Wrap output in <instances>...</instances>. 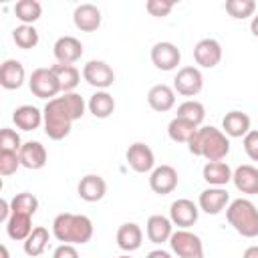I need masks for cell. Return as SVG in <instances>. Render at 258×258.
Listing matches in <instances>:
<instances>
[{
    "instance_id": "1",
    "label": "cell",
    "mask_w": 258,
    "mask_h": 258,
    "mask_svg": "<svg viewBox=\"0 0 258 258\" xmlns=\"http://www.w3.org/2000/svg\"><path fill=\"white\" fill-rule=\"evenodd\" d=\"M85 109L87 103L79 93H62L60 97L46 101L42 109V125L46 137L52 141L69 137L73 123L85 115Z\"/></svg>"
},
{
    "instance_id": "2",
    "label": "cell",
    "mask_w": 258,
    "mask_h": 258,
    "mask_svg": "<svg viewBox=\"0 0 258 258\" xmlns=\"http://www.w3.org/2000/svg\"><path fill=\"white\" fill-rule=\"evenodd\" d=\"M187 149L196 157H204L208 161H224L230 153V137L218 127L202 125L187 141Z\"/></svg>"
},
{
    "instance_id": "3",
    "label": "cell",
    "mask_w": 258,
    "mask_h": 258,
    "mask_svg": "<svg viewBox=\"0 0 258 258\" xmlns=\"http://www.w3.org/2000/svg\"><path fill=\"white\" fill-rule=\"evenodd\" d=\"M93 222L85 214H73V212H62L52 220V236L60 244H73V246H83L93 238Z\"/></svg>"
},
{
    "instance_id": "4",
    "label": "cell",
    "mask_w": 258,
    "mask_h": 258,
    "mask_svg": "<svg viewBox=\"0 0 258 258\" xmlns=\"http://www.w3.org/2000/svg\"><path fill=\"white\" fill-rule=\"evenodd\" d=\"M226 220L242 238H258V208L248 198L232 200L226 208Z\"/></svg>"
},
{
    "instance_id": "5",
    "label": "cell",
    "mask_w": 258,
    "mask_h": 258,
    "mask_svg": "<svg viewBox=\"0 0 258 258\" xmlns=\"http://www.w3.org/2000/svg\"><path fill=\"white\" fill-rule=\"evenodd\" d=\"M28 89H30V93L34 97L46 99V101H50L58 93H62L60 83H58V79H56V75H54V71L50 67L48 69H44V67L34 69L30 79H28Z\"/></svg>"
},
{
    "instance_id": "6",
    "label": "cell",
    "mask_w": 258,
    "mask_h": 258,
    "mask_svg": "<svg viewBox=\"0 0 258 258\" xmlns=\"http://www.w3.org/2000/svg\"><path fill=\"white\" fill-rule=\"evenodd\" d=\"M169 248L177 258H204V242L189 230H175L169 238Z\"/></svg>"
},
{
    "instance_id": "7",
    "label": "cell",
    "mask_w": 258,
    "mask_h": 258,
    "mask_svg": "<svg viewBox=\"0 0 258 258\" xmlns=\"http://www.w3.org/2000/svg\"><path fill=\"white\" fill-rule=\"evenodd\" d=\"M83 79L97 91H107L115 83V73L105 60L93 58L83 67Z\"/></svg>"
},
{
    "instance_id": "8",
    "label": "cell",
    "mask_w": 258,
    "mask_h": 258,
    "mask_svg": "<svg viewBox=\"0 0 258 258\" xmlns=\"http://www.w3.org/2000/svg\"><path fill=\"white\" fill-rule=\"evenodd\" d=\"M204 89V77L198 67H181L173 77V91L183 97H196Z\"/></svg>"
},
{
    "instance_id": "9",
    "label": "cell",
    "mask_w": 258,
    "mask_h": 258,
    "mask_svg": "<svg viewBox=\"0 0 258 258\" xmlns=\"http://www.w3.org/2000/svg\"><path fill=\"white\" fill-rule=\"evenodd\" d=\"M125 159L129 163V167L135 173H151L155 169V155L153 149L141 141H135L127 147L125 151Z\"/></svg>"
},
{
    "instance_id": "10",
    "label": "cell",
    "mask_w": 258,
    "mask_h": 258,
    "mask_svg": "<svg viewBox=\"0 0 258 258\" xmlns=\"http://www.w3.org/2000/svg\"><path fill=\"white\" fill-rule=\"evenodd\" d=\"M198 218H200V206L194 204L191 200L179 198V200L171 202V206H169V220L179 230L191 228L198 222Z\"/></svg>"
},
{
    "instance_id": "11",
    "label": "cell",
    "mask_w": 258,
    "mask_h": 258,
    "mask_svg": "<svg viewBox=\"0 0 258 258\" xmlns=\"http://www.w3.org/2000/svg\"><path fill=\"white\" fill-rule=\"evenodd\" d=\"M177 169L173 165H167V163H161L157 165L151 173H149V187L153 194L157 196H167L171 194L175 187H177Z\"/></svg>"
},
{
    "instance_id": "12",
    "label": "cell",
    "mask_w": 258,
    "mask_h": 258,
    "mask_svg": "<svg viewBox=\"0 0 258 258\" xmlns=\"http://www.w3.org/2000/svg\"><path fill=\"white\" fill-rule=\"evenodd\" d=\"M179 60H181V50L173 42L161 40V42H155L151 46V62L155 64V69L173 71V69H177Z\"/></svg>"
},
{
    "instance_id": "13",
    "label": "cell",
    "mask_w": 258,
    "mask_h": 258,
    "mask_svg": "<svg viewBox=\"0 0 258 258\" xmlns=\"http://www.w3.org/2000/svg\"><path fill=\"white\" fill-rule=\"evenodd\" d=\"M228 204H230V194H228L224 187H214V185H210V187H206V189L200 194V198H198L200 210L206 212V214H210V216L222 214V212L228 208Z\"/></svg>"
},
{
    "instance_id": "14",
    "label": "cell",
    "mask_w": 258,
    "mask_h": 258,
    "mask_svg": "<svg viewBox=\"0 0 258 258\" xmlns=\"http://www.w3.org/2000/svg\"><path fill=\"white\" fill-rule=\"evenodd\" d=\"M194 60L202 69H214L222 60V44L216 38H202L194 46Z\"/></svg>"
},
{
    "instance_id": "15",
    "label": "cell",
    "mask_w": 258,
    "mask_h": 258,
    "mask_svg": "<svg viewBox=\"0 0 258 258\" xmlns=\"http://www.w3.org/2000/svg\"><path fill=\"white\" fill-rule=\"evenodd\" d=\"M52 54L60 64H75L83 56V44L75 36H60L52 46Z\"/></svg>"
},
{
    "instance_id": "16",
    "label": "cell",
    "mask_w": 258,
    "mask_h": 258,
    "mask_svg": "<svg viewBox=\"0 0 258 258\" xmlns=\"http://www.w3.org/2000/svg\"><path fill=\"white\" fill-rule=\"evenodd\" d=\"M77 194L81 200H85L89 204L101 202L107 194V181L97 173H87L85 177H81V181L77 185Z\"/></svg>"
},
{
    "instance_id": "17",
    "label": "cell",
    "mask_w": 258,
    "mask_h": 258,
    "mask_svg": "<svg viewBox=\"0 0 258 258\" xmlns=\"http://www.w3.org/2000/svg\"><path fill=\"white\" fill-rule=\"evenodd\" d=\"M101 20H103L101 10L95 4H91V2L79 4L75 8V12H73V22L83 32H95L101 26Z\"/></svg>"
},
{
    "instance_id": "18",
    "label": "cell",
    "mask_w": 258,
    "mask_h": 258,
    "mask_svg": "<svg viewBox=\"0 0 258 258\" xmlns=\"http://www.w3.org/2000/svg\"><path fill=\"white\" fill-rule=\"evenodd\" d=\"M26 81V71L24 64L16 58H6L0 64V85L8 91H16L24 85Z\"/></svg>"
},
{
    "instance_id": "19",
    "label": "cell",
    "mask_w": 258,
    "mask_h": 258,
    "mask_svg": "<svg viewBox=\"0 0 258 258\" xmlns=\"http://www.w3.org/2000/svg\"><path fill=\"white\" fill-rule=\"evenodd\" d=\"M232 183L236 185L238 191L246 196H256L258 194V167L250 163L238 165L232 173Z\"/></svg>"
},
{
    "instance_id": "20",
    "label": "cell",
    "mask_w": 258,
    "mask_h": 258,
    "mask_svg": "<svg viewBox=\"0 0 258 258\" xmlns=\"http://www.w3.org/2000/svg\"><path fill=\"white\" fill-rule=\"evenodd\" d=\"M147 103H149V107H151L153 111H157V113L171 111V109L175 107V91H173V87L163 85V83L153 85V87L149 89V93H147Z\"/></svg>"
},
{
    "instance_id": "21",
    "label": "cell",
    "mask_w": 258,
    "mask_h": 258,
    "mask_svg": "<svg viewBox=\"0 0 258 258\" xmlns=\"http://www.w3.org/2000/svg\"><path fill=\"white\" fill-rule=\"evenodd\" d=\"M18 155H20L22 167H26V169H42L48 159L46 147L40 141H26L22 145V149L18 151Z\"/></svg>"
},
{
    "instance_id": "22",
    "label": "cell",
    "mask_w": 258,
    "mask_h": 258,
    "mask_svg": "<svg viewBox=\"0 0 258 258\" xmlns=\"http://www.w3.org/2000/svg\"><path fill=\"white\" fill-rule=\"evenodd\" d=\"M145 234L149 238V242L153 244H163V242H169L171 234H173V224L169 218L161 216V214H153L147 218V224H145Z\"/></svg>"
},
{
    "instance_id": "23",
    "label": "cell",
    "mask_w": 258,
    "mask_h": 258,
    "mask_svg": "<svg viewBox=\"0 0 258 258\" xmlns=\"http://www.w3.org/2000/svg\"><path fill=\"white\" fill-rule=\"evenodd\" d=\"M143 244V230L135 222H125L117 230V246L123 252H135Z\"/></svg>"
},
{
    "instance_id": "24",
    "label": "cell",
    "mask_w": 258,
    "mask_h": 258,
    "mask_svg": "<svg viewBox=\"0 0 258 258\" xmlns=\"http://www.w3.org/2000/svg\"><path fill=\"white\" fill-rule=\"evenodd\" d=\"M12 121L22 131H34L42 125V111L34 105H20L14 109Z\"/></svg>"
},
{
    "instance_id": "25",
    "label": "cell",
    "mask_w": 258,
    "mask_h": 258,
    "mask_svg": "<svg viewBox=\"0 0 258 258\" xmlns=\"http://www.w3.org/2000/svg\"><path fill=\"white\" fill-rule=\"evenodd\" d=\"M232 167L226 161H208L202 169L204 181L214 185V187H224L232 181Z\"/></svg>"
},
{
    "instance_id": "26",
    "label": "cell",
    "mask_w": 258,
    "mask_h": 258,
    "mask_svg": "<svg viewBox=\"0 0 258 258\" xmlns=\"http://www.w3.org/2000/svg\"><path fill=\"white\" fill-rule=\"evenodd\" d=\"M222 131L228 137H246L250 131V117L244 111H230L222 119Z\"/></svg>"
},
{
    "instance_id": "27",
    "label": "cell",
    "mask_w": 258,
    "mask_h": 258,
    "mask_svg": "<svg viewBox=\"0 0 258 258\" xmlns=\"http://www.w3.org/2000/svg\"><path fill=\"white\" fill-rule=\"evenodd\" d=\"M32 216L28 214H18V212H12L8 222H6V234L10 240H16V242H24L30 232H32Z\"/></svg>"
},
{
    "instance_id": "28",
    "label": "cell",
    "mask_w": 258,
    "mask_h": 258,
    "mask_svg": "<svg viewBox=\"0 0 258 258\" xmlns=\"http://www.w3.org/2000/svg\"><path fill=\"white\" fill-rule=\"evenodd\" d=\"M87 109H89V113H91L95 119H107V117H111L113 111H115V99H113V95L107 93V91H97V93H93V95L89 97Z\"/></svg>"
},
{
    "instance_id": "29",
    "label": "cell",
    "mask_w": 258,
    "mask_h": 258,
    "mask_svg": "<svg viewBox=\"0 0 258 258\" xmlns=\"http://www.w3.org/2000/svg\"><path fill=\"white\" fill-rule=\"evenodd\" d=\"M50 69L54 71V75H56V79L60 83L62 93H75V89L81 83V71L75 64H60V62L52 64Z\"/></svg>"
},
{
    "instance_id": "30",
    "label": "cell",
    "mask_w": 258,
    "mask_h": 258,
    "mask_svg": "<svg viewBox=\"0 0 258 258\" xmlns=\"http://www.w3.org/2000/svg\"><path fill=\"white\" fill-rule=\"evenodd\" d=\"M198 129H200L198 125H194V123H189V121H185V119H181V117H173V119L169 121V125H167V135H169L171 141H175V143H185V145H187V141L194 137V133H196Z\"/></svg>"
},
{
    "instance_id": "31",
    "label": "cell",
    "mask_w": 258,
    "mask_h": 258,
    "mask_svg": "<svg viewBox=\"0 0 258 258\" xmlns=\"http://www.w3.org/2000/svg\"><path fill=\"white\" fill-rule=\"evenodd\" d=\"M48 238H50V234H48V230L44 226H34V230L30 232V236L22 242L26 256H32V258L34 256H40L46 250V246H48Z\"/></svg>"
},
{
    "instance_id": "32",
    "label": "cell",
    "mask_w": 258,
    "mask_h": 258,
    "mask_svg": "<svg viewBox=\"0 0 258 258\" xmlns=\"http://www.w3.org/2000/svg\"><path fill=\"white\" fill-rule=\"evenodd\" d=\"M14 16L22 24H34L42 16V4L38 0H18L14 4Z\"/></svg>"
},
{
    "instance_id": "33",
    "label": "cell",
    "mask_w": 258,
    "mask_h": 258,
    "mask_svg": "<svg viewBox=\"0 0 258 258\" xmlns=\"http://www.w3.org/2000/svg\"><path fill=\"white\" fill-rule=\"evenodd\" d=\"M175 117H181V119H185V121H189V123L202 127V123H204V119H206V107H204L200 101H196V99H187V101H183L181 105H177Z\"/></svg>"
},
{
    "instance_id": "34",
    "label": "cell",
    "mask_w": 258,
    "mask_h": 258,
    "mask_svg": "<svg viewBox=\"0 0 258 258\" xmlns=\"http://www.w3.org/2000/svg\"><path fill=\"white\" fill-rule=\"evenodd\" d=\"M12 40L18 48L28 50V48H34L38 44L40 36H38V30L32 24H20L12 30Z\"/></svg>"
},
{
    "instance_id": "35",
    "label": "cell",
    "mask_w": 258,
    "mask_h": 258,
    "mask_svg": "<svg viewBox=\"0 0 258 258\" xmlns=\"http://www.w3.org/2000/svg\"><path fill=\"white\" fill-rule=\"evenodd\" d=\"M10 208H12V212L34 216L36 210H38V198L30 191H20L10 200Z\"/></svg>"
},
{
    "instance_id": "36",
    "label": "cell",
    "mask_w": 258,
    "mask_h": 258,
    "mask_svg": "<svg viewBox=\"0 0 258 258\" xmlns=\"http://www.w3.org/2000/svg\"><path fill=\"white\" fill-rule=\"evenodd\" d=\"M226 12L236 20H244L256 14V2L254 0H228Z\"/></svg>"
},
{
    "instance_id": "37",
    "label": "cell",
    "mask_w": 258,
    "mask_h": 258,
    "mask_svg": "<svg viewBox=\"0 0 258 258\" xmlns=\"http://www.w3.org/2000/svg\"><path fill=\"white\" fill-rule=\"evenodd\" d=\"M22 145L24 143H22L20 135L14 129L2 127V131H0V151H14V153H18L22 149Z\"/></svg>"
},
{
    "instance_id": "38",
    "label": "cell",
    "mask_w": 258,
    "mask_h": 258,
    "mask_svg": "<svg viewBox=\"0 0 258 258\" xmlns=\"http://www.w3.org/2000/svg\"><path fill=\"white\" fill-rule=\"evenodd\" d=\"M20 155L14 153V151H0V175L8 177V175H14L16 169L20 167Z\"/></svg>"
},
{
    "instance_id": "39",
    "label": "cell",
    "mask_w": 258,
    "mask_h": 258,
    "mask_svg": "<svg viewBox=\"0 0 258 258\" xmlns=\"http://www.w3.org/2000/svg\"><path fill=\"white\" fill-rule=\"evenodd\" d=\"M173 6H175V2H171V0H147L145 2V10L155 18H165L173 10Z\"/></svg>"
},
{
    "instance_id": "40",
    "label": "cell",
    "mask_w": 258,
    "mask_h": 258,
    "mask_svg": "<svg viewBox=\"0 0 258 258\" xmlns=\"http://www.w3.org/2000/svg\"><path fill=\"white\" fill-rule=\"evenodd\" d=\"M242 145H244L246 155L252 161H258V131L256 129H250L248 131V135L242 139Z\"/></svg>"
},
{
    "instance_id": "41",
    "label": "cell",
    "mask_w": 258,
    "mask_h": 258,
    "mask_svg": "<svg viewBox=\"0 0 258 258\" xmlns=\"http://www.w3.org/2000/svg\"><path fill=\"white\" fill-rule=\"evenodd\" d=\"M52 258H79V250L73 244H58L52 252Z\"/></svg>"
},
{
    "instance_id": "42",
    "label": "cell",
    "mask_w": 258,
    "mask_h": 258,
    "mask_svg": "<svg viewBox=\"0 0 258 258\" xmlns=\"http://www.w3.org/2000/svg\"><path fill=\"white\" fill-rule=\"evenodd\" d=\"M10 214H12V208H10V202L8 200H0V222H8V218H10Z\"/></svg>"
},
{
    "instance_id": "43",
    "label": "cell",
    "mask_w": 258,
    "mask_h": 258,
    "mask_svg": "<svg viewBox=\"0 0 258 258\" xmlns=\"http://www.w3.org/2000/svg\"><path fill=\"white\" fill-rule=\"evenodd\" d=\"M145 258H173V256H171L167 250H161V248H157V250H151V252H149Z\"/></svg>"
},
{
    "instance_id": "44",
    "label": "cell",
    "mask_w": 258,
    "mask_h": 258,
    "mask_svg": "<svg viewBox=\"0 0 258 258\" xmlns=\"http://www.w3.org/2000/svg\"><path fill=\"white\" fill-rule=\"evenodd\" d=\"M242 258H258V244H254V246H248V248L244 250Z\"/></svg>"
},
{
    "instance_id": "45",
    "label": "cell",
    "mask_w": 258,
    "mask_h": 258,
    "mask_svg": "<svg viewBox=\"0 0 258 258\" xmlns=\"http://www.w3.org/2000/svg\"><path fill=\"white\" fill-rule=\"evenodd\" d=\"M250 32L258 38V14H254V16H252V20H250Z\"/></svg>"
},
{
    "instance_id": "46",
    "label": "cell",
    "mask_w": 258,
    "mask_h": 258,
    "mask_svg": "<svg viewBox=\"0 0 258 258\" xmlns=\"http://www.w3.org/2000/svg\"><path fill=\"white\" fill-rule=\"evenodd\" d=\"M0 250H2V258H10V254H8V248H6L4 244L0 246Z\"/></svg>"
},
{
    "instance_id": "47",
    "label": "cell",
    "mask_w": 258,
    "mask_h": 258,
    "mask_svg": "<svg viewBox=\"0 0 258 258\" xmlns=\"http://www.w3.org/2000/svg\"><path fill=\"white\" fill-rule=\"evenodd\" d=\"M117 258H131L129 254H121V256H117Z\"/></svg>"
}]
</instances>
